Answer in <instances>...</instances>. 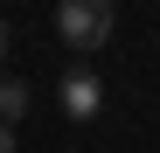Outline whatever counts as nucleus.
Listing matches in <instances>:
<instances>
[{
    "label": "nucleus",
    "instance_id": "f257e3e1",
    "mask_svg": "<svg viewBox=\"0 0 160 153\" xmlns=\"http://www.w3.org/2000/svg\"><path fill=\"white\" fill-rule=\"evenodd\" d=\"M56 35L84 56V49H104L112 42V0H63L56 7Z\"/></svg>",
    "mask_w": 160,
    "mask_h": 153
},
{
    "label": "nucleus",
    "instance_id": "f03ea898",
    "mask_svg": "<svg viewBox=\"0 0 160 153\" xmlns=\"http://www.w3.org/2000/svg\"><path fill=\"white\" fill-rule=\"evenodd\" d=\"M56 97H63V111H70L77 125H84V118H98V105H104V76L77 63V70H63V84H56Z\"/></svg>",
    "mask_w": 160,
    "mask_h": 153
},
{
    "label": "nucleus",
    "instance_id": "7ed1b4c3",
    "mask_svg": "<svg viewBox=\"0 0 160 153\" xmlns=\"http://www.w3.org/2000/svg\"><path fill=\"white\" fill-rule=\"evenodd\" d=\"M28 111V84H14V76H0V125H14Z\"/></svg>",
    "mask_w": 160,
    "mask_h": 153
},
{
    "label": "nucleus",
    "instance_id": "20e7f679",
    "mask_svg": "<svg viewBox=\"0 0 160 153\" xmlns=\"http://www.w3.org/2000/svg\"><path fill=\"white\" fill-rule=\"evenodd\" d=\"M0 153H14V125H0Z\"/></svg>",
    "mask_w": 160,
    "mask_h": 153
},
{
    "label": "nucleus",
    "instance_id": "39448f33",
    "mask_svg": "<svg viewBox=\"0 0 160 153\" xmlns=\"http://www.w3.org/2000/svg\"><path fill=\"white\" fill-rule=\"evenodd\" d=\"M0 56H7V21H0Z\"/></svg>",
    "mask_w": 160,
    "mask_h": 153
}]
</instances>
